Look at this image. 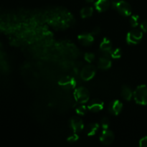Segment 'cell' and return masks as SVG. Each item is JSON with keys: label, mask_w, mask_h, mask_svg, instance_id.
<instances>
[{"label": "cell", "mask_w": 147, "mask_h": 147, "mask_svg": "<svg viewBox=\"0 0 147 147\" xmlns=\"http://www.w3.org/2000/svg\"><path fill=\"white\" fill-rule=\"evenodd\" d=\"M135 101L140 105L147 104V86L145 85L136 88L134 93Z\"/></svg>", "instance_id": "1"}, {"label": "cell", "mask_w": 147, "mask_h": 147, "mask_svg": "<svg viewBox=\"0 0 147 147\" xmlns=\"http://www.w3.org/2000/svg\"><path fill=\"white\" fill-rule=\"evenodd\" d=\"M112 5L120 14L123 16H129L131 14V7L125 1H113Z\"/></svg>", "instance_id": "2"}, {"label": "cell", "mask_w": 147, "mask_h": 147, "mask_svg": "<svg viewBox=\"0 0 147 147\" xmlns=\"http://www.w3.org/2000/svg\"><path fill=\"white\" fill-rule=\"evenodd\" d=\"M74 96L78 103H84L88 101L90 93L85 87H79L75 90Z\"/></svg>", "instance_id": "3"}, {"label": "cell", "mask_w": 147, "mask_h": 147, "mask_svg": "<svg viewBox=\"0 0 147 147\" xmlns=\"http://www.w3.org/2000/svg\"><path fill=\"white\" fill-rule=\"evenodd\" d=\"M142 37H143V32L140 30L134 29L127 34L126 41L129 45H136L140 42Z\"/></svg>", "instance_id": "4"}, {"label": "cell", "mask_w": 147, "mask_h": 147, "mask_svg": "<svg viewBox=\"0 0 147 147\" xmlns=\"http://www.w3.org/2000/svg\"><path fill=\"white\" fill-rule=\"evenodd\" d=\"M96 74V68L93 65H88L82 69L80 77L83 80H89L93 78Z\"/></svg>", "instance_id": "5"}, {"label": "cell", "mask_w": 147, "mask_h": 147, "mask_svg": "<svg viewBox=\"0 0 147 147\" xmlns=\"http://www.w3.org/2000/svg\"><path fill=\"white\" fill-rule=\"evenodd\" d=\"M58 83L62 87L67 89L74 88L76 86V80L74 78L70 76H63L59 80Z\"/></svg>", "instance_id": "6"}, {"label": "cell", "mask_w": 147, "mask_h": 147, "mask_svg": "<svg viewBox=\"0 0 147 147\" xmlns=\"http://www.w3.org/2000/svg\"><path fill=\"white\" fill-rule=\"evenodd\" d=\"M100 140L102 144L105 145H109L114 140V134L109 129H104L101 134Z\"/></svg>", "instance_id": "7"}, {"label": "cell", "mask_w": 147, "mask_h": 147, "mask_svg": "<svg viewBox=\"0 0 147 147\" xmlns=\"http://www.w3.org/2000/svg\"><path fill=\"white\" fill-rule=\"evenodd\" d=\"M70 126L75 133H78L83 130L84 128V124H83V121L80 118L73 117L70 120Z\"/></svg>", "instance_id": "8"}, {"label": "cell", "mask_w": 147, "mask_h": 147, "mask_svg": "<svg viewBox=\"0 0 147 147\" xmlns=\"http://www.w3.org/2000/svg\"><path fill=\"white\" fill-rule=\"evenodd\" d=\"M78 41L84 46H89L93 42L94 38L91 33H83L78 36Z\"/></svg>", "instance_id": "9"}, {"label": "cell", "mask_w": 147, "mask_h": 147, "mask_svg": "<svg viewBox=\"0 0 147 147\" xmlns=\"http://www.w3.org/2000/svg\"><path fill=\"white\" fill-rule=\"evenodd\" d=\"M88 108L93 112H98L103 109V103L99 99H93L89 102Z\"/></svg>", "instance_id": "10"}, {"label": "cell", "mask_w": 147, "mask_h": 147, "mask_svg": "<svg viewBox=\"0 0 147 147\" xmlns=\"http://www.w3.org/2000/svg\"><path fill=\"white\" fill-rule=\"evenodd\" d=\"M123 109V104L118 100H113L109 105V111L113 115H118Z\"/></svg>", "instance_id": "11"}, {"label": "cell", "mask_w": 147, "mask_h": 147, "mask_svg": "<svg viewBox=\"0 0 147 147\" xmlns=\"http://www.w3.org/2000/svg\"><path fill=\"white\" fill-rule=\"evenodd\" d=\"M95 7L99 12H103L106 11L110 6L109 0H97L95 2Z\"/></svg>", "instance_id": "12"}, {"label": "cell", "mask_w": 147, "mask_h": 147, "mask_svg": "<svg viewBox=\"0 0 147 147\" xmlns=\"http://www.w3.org/2000/svg\"><path fill=\"white\" fill-rule=\"evenodd\" d=\"M111 66V61L110 58L108 57H100L98 63V68L102 69V70H107L110 68Z\"/></svg>", "instance_id": "13"}, {"label": "cell", "mask_w": 147, "mask_h": 147, "mask_svg": "<svg viewBox=\"0 0 147 147\" xmlns=\"http://www.w3.org/2000/svg\"><path fill=\"white\" fill-rule=\"evenodd\" d=\"M99 129V125L98 123H90L86 128V133L88 136H93L96 134Z\"/></svg>", "instance_id": "14"}, {"label": "cell", "mask_w": 147, "mask_h": 147, "mask_svg": "<svg viewBox=\"0 0 147 147\" xmlns=\"http://www.w3.org/2000/svg\"><path fill=\"white\" fill-rule=\"evenodd\" d=\"M133 96L131 90L127 86H123L121 88V96L123 99L126 100H130Z\"/></svg>", "instance_id": "15"}, {"label": "cell", "mask_w": 147, "mask_h": 147, "mask_svg": "<svg viewBox=\"0 0 147 147\" xmlns=\"http://www.w3.org/2000/svg\"><path fill=\"white\" fill-rule=\"evenodd\" d=\"M100 50H106V51H110L112 50V43L109 39L105 37L102 40L100 45Z\"/></svg>", "instance_id": "16"}, {"label": "cell", "mask_w": 147, "mask_h": 147, "mask_svg": "<svg viewBox=\"0 0 147 147\" xmlns=\"http://www.w3.org/2000/svg\"><path fill=\"white\" fill-rule=\"evenodd\" d=\"M93 9L91 7H83L80 11V15L83 18H88L93 14Z\"/></svg>", "instance_id": "17"}, {"label": "cell", "mask_w": 147, "mask_h": 147, "mask_svg": "<svg viewBox=\"0 0 147 147\" xmlns=\"http://www.w3.org/2000/svg\"><path fill=\"white\" fill-rule=\"evenodd\" d=\"M139 22V15H133L130 18V24L133 27H136L138 26Z\"/></svg>", "instance_id": "18"}, {"label": "cell", "mask_w": 147, "mask_h": 147, "mask_svg": "<svg viewBox=\"0 0 147 147\" xmlns=\"http://www.w3.org/2000/svg\"><path fill=\"white\" fill-rule=\"evenodd\" d=\"M76 111L78 114L83 116V115H84L86 113V107L84 105H83V103H80V105H78L76 107Z\"/></svg>", "instance_id": "19"}, {"label": "cell", "mask_w": 147, "mask_h": 147, "mask_svg": "<svg viewBox=\"0 0 147 147\" xmlns=\"http://www.w3.org/2000/svg\"><path fill=\"white\" fill-rule=\"evenodd\" d=\"M121 56V50L120 48H116L115 50H111V57L117 59Z\"/></svg>", "instance_id": "20"}, {"label": "cell", "mask_w": 147, "mask_h": 147, "mask_svg": "<svg viewBox=\"0 0 147 147\" xmlns=\"http://www.w3.org/2000/svg\"><path fill=\"white\" fill-rule=\"evenodd\" d=\"M85 59L88 63H92L95 60V55L91 53H87L85 54Z\"/></svg>", "instance_id": "21"}, {"label": "cell", "mask_w": 147, "mask_h": 147, "mask_svg": "<svg viewBox=\"0 0 147 147\" xmlns=\"http://www.w3.org/2000/svg\"><path fill=\"white\" fill-rule=\"evenodd\" d=\"M101 126L103 129H108L109 127V120L108 118L104 117L101 120Z\"/></svg>", "instance_id": "22"}, {"label": "cell", "mask_w": 147, "mask_h": 147, "mask_svg": "<svg viewBox=\"0 0 147 147\" xmlns=\"http://www.w3.org/2000/svg\"><path fill=\"white\" fill-rule=\"evenodd\" d=\"M78 139L79 137L78 136V134H74L71 135V136H70L67 138V141H68L69 142H70V143H73V142H76V141L78 140Z\"/></svg>", "instance_id": "23"}, {"label": "cell", "mask_w": 147, "mask_h": 147, "mask_svg": "<svg viewBox=\"0 0 147 147\" xmlns=\"http://www.w3.org/2000/svg\"><path fill=\"white\" fill-rule=\"evenodd\" d=\"M139 145L141 147H147V136L142 138L139 142Z\"/></svg>", "instance_id": "24"}, {"label": "cell", "mask_w": 147, "mask_h": 147, "mask_svg": "<svg viewBox=\"0 0 147 147\" xmlns=\"http://www.w3.org/2000/svg\"><path fill=\"white\" fill-rule=\"evenodd\" d=\"M141 29L143 30L144 32H147V20H145L141 24Z\"/></svg>", "instance_id": "25"}, {"label": "cell", "mask_w": 147, "mask_h": 147, "mask_svg": "<svg viewBox=\"0 0 147 147\" xmlns=\"http://www.w3.org/2000/svg\"><path fill=\"white\" fill-rule=\"evenodd\" d=\"M99 32H100V28H99V27H96V28L93 30L91 34H93V35H97V34H99Z\"/></svg>", "instance_id": "26"}, {"label": "cell", "mask_w": 147, "mask_h": 147, "mask_svg": "<svg viewBox=\"0 0 147 147\" xmlns=\"http://www.w3.org/2000/svg\"><path fill=\"white\" fill-rule=\"evenodd\" d=\"M86 1H87V2H93V0H86Z\"/></svg>", "instance_id": "27"}]
</instances>
